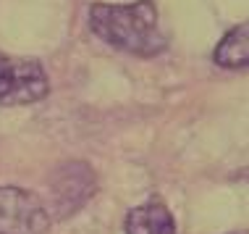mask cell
Returning a JSON list of instances; mask_svg holds the SVG:
<instances>
[{"mask_svg": "<svg viewBox=\"0 0 249 234\" xmlns=\"http://www.w3.org/2000/svg\"><path fill=\"white\" fill-rule=\"evenodd\" d=\"M89 29L110 48L131 56L152 58L168 48L152 0L95 3L89 8Z\"/></svg>", "mask_w": 249, "mask_h": 234, "instance_id": "6da1fadb", "label": "cell"}, {"mask_svg": "<svg viewBox=\"0 0 249 234\" xmlns=\"http://www.w3.org/2000/svg\"><path fill=\"white\" fill-rule=\"evenodd\" d=\"M50 90L48 74L35 58H18L0 50V105H32Z\"/></svg>", "mask_w": 249, "mask_h": 234, "instance_id": "7a4b0ae2", "label": "cell"}, {"mask_svg": "<svg viewBox=\"0 0 249 234\" xmlns=\"http://www.w3.org/2000/svg\"><path fill=\"white\" fill-rule=\"evenodd\" d=\"M50 211L35 192L21 187H0V234H45Z\"/></svg>", "mask_w": 249, "mask_h": 234, "instance_id": "3957f363", "label": "cell"}, {"mask_svg": "<svg viewBox=\"0 0 249 234\" xmlns=\"http://www.w3.org/2000/svg\"><path fill=\"white\" fill-rule=\"evenodd\" d=\"M50 190H53V203H55V216L66 218L71 213H76L95 195L97 190L95 171L87 163H79V160L63 163L55 171V176L50 179Z\"/></svg>", "mask_w": 249, "mask_h": 234, "instance_id": "277c9868", "label": "cell"}, {"mask_svg": "<svg viewBox=\"0 0 249 234\" xmlns=\"http://www.w3.org/2000/svg\"><path fill=\"white\" fill-rule=\"evenodd\" d=\"M124 232L126 234H176V221H173V213L163 203L152 200V203L137 205V208L126 213Z\"/></svg>", "mask_w": 249, "mask_h": 234, "instance_id": "5b68a950", "label": "cell"}, {"mask_svg": "<svg viewBox=\"0 0 249 234\" xmlns=\"http://www.w3.org/2000/svg\"><path fill=\"white\" fill-rule=\"evenodd\" d=\"M213 61L220 69H247L249 66V21L228 29L223 39L215 45Z\"/></svg>", "mask_w": 249, "mask_h": 234, "instance_id": "8992f818", "label": "cell"}]
</instances>
